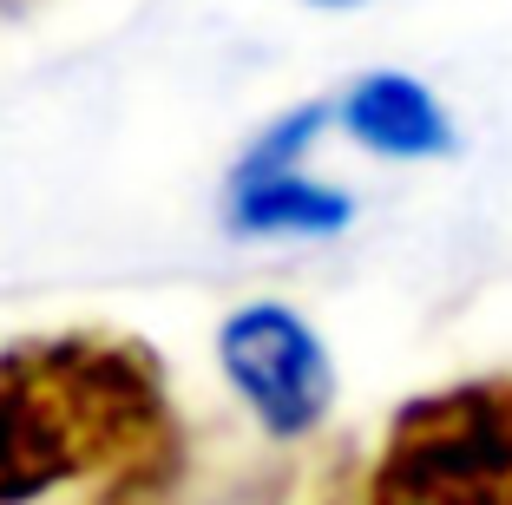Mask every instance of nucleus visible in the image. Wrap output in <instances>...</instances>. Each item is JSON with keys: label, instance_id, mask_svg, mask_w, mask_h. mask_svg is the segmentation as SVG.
<instances>
[{"label": "nucleus", "instance_id": "20e7f679", "mask_svg": "<svg viewBox=\"0 0 512 505\" xmlns=\"http://www.w3.org/2000/svg\"><path fill=\"white\" fill-rule=\"evenodd\" d=\"M342 125L381 158H440V151H453V125L440 112V99L421 79H401V73L362 79L342 99Z\"/></svg>", "mask_w": 512, "mask_h": 505}, {"label": "nucleus", "instance_id": "f03ea898", "mask_svg": "<svg viewBox=\"0 0 512 505\" xmlns=\"http://www.w3.org/2000/svg\"><path fill=\"white\" fill-rule=\"evenodd\" d=\"M368 505H512V381H467L407 407Z\"/></svg>", "mask_w": 512, "mask_h": 505}, {"label": "nucleus", "instance_id": "7ed1b4c3", "mask_svg": "<svg viewBox=\"0 0 512 505\" xmlns=\"http://www.w3.org/2000/svg\"><path fill=\"white\" fill-rule=\"evenodd\" d=\"M217 355H224V374L237 381V394L250 401V414L283 440L309 433L335 401L329 348L316 342V328L296 309H276V302L237 309L217 335Z\"/></svg>", "mask_w": 512, "mask_h": 505}, {"label": "nucleus", "instance_id": "423d86ee", "mask_svg": "<svg viewBox=\"0 0 512 505\" xmlns=\"http://www.w3.org/2000/svg\"><path fill=\"white\" fill-rule=\"evenodd\" d=\"M316 7H355V0H316Z\"/></svg>", "mask_w": 512, "mask_h": 505}, {"label": "nucleus", "instance_id": "39448f33", "mask_svg": "<svg viewBox=\"0 0 512 505\" xmlns=\"http://www.w3.org/2000/svg\"><path fill=\"white\" fill-rule=\"evenodd\" d=\"M348 197L322 191V184L296 178V164H270V171H237V230H342Z\"/></svg>", "mask_w": 512, "mask_h": 505}, {"label": "nucleus", "instance_id": "f257e3e1", "mask_svg": "<svg viewBox=\"0 0 512 505\" xmlns=\"http://www.w3.org/2000/svg\"><path fill=\"white\" fill-rule=\"evenodd\" d=\"M178 460L165 374L119 335H46L0 355V505L73 479L151 486Z\"/></svg>", "mask_w": 512, "mask_h": 505}]
</instances>
